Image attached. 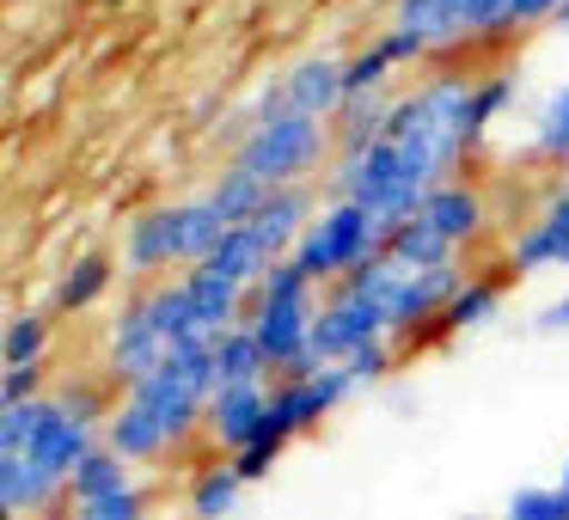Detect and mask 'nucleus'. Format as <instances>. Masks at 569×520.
<instances>
[{
	"mask_svg": "<svg viewBox=\"0 0 569 520\" xmlns=\"http://www.w3.org/2000/svg\"><path fill=\"white\" fill-rule=\"evenodd\" d=\"M50 368H0V410L7 404H38V398H50Z\"/></svg>",
	"mask_w": 569,
	"mask_h": 520,
	"instance_id": "nucleus-36",
	"label": "nucleus"
},
{
	"mask_svg": "<svg viewBox=\"0 0 569 520\" xmlns=\"http://www.w3.org/2000/svg\"><path fill=\"white\" fill-rule=\"evenodd\" d=\"M239 496H246V471L227 453L197 459L184 471V520H227L239 508Z\"/></svg>",
	"mask_w": 569,
	"mask_h": 520,
	"instance_id": "nucleus-16",
	"label": "nucleus"
},
{
	"mask_svg": "<svg viewBox=\"0 0 569 520\" xmlns=\"http://www.w3.org/2000/svg\"><path fill=\"white\" fill-rule=\"evenodd\" d=\"M392 26L417 31L429 43V56H447V50H466L471 31H466V0H398V19Z\"/></svg>",
	"mask_w": 569,
	"mask_h": 520,
	"instance_id": "nucleus-19",
	"label": "nucleus"
},
{
	"mask_svg": "<svg viewBox=\"0 0 569 520\" xmlns=\"http://www.w3.org/2000/svg\"><path fill=\"white\" fill-rule=\"evenodd\" d=\"M422 221L466 258V251L483 246V233H490V197H483L478 184H466V178H447V184H435L429 197H422Z\"/></svg>",
	"mask_w": 569,
	"mask_h": 520,
	"instance_id": "nucleus-14",
	"label": "nucleus"
},
{
	"mask_svg": "<svg viewBox=\"0 0 569 520\" xmlns=\"http://www.w3.org/2000/svg\"><path fill=\"white\" fill-rule=\"evenodd\" d=\"M166 356H172V343H166L160 319H153V307H148V288H136V294L111 312V324H104L99 368H104V380H111L117 392H136Z\"/></svg>",
	"mask_w": 569,
	"mask_h": 520,
	"instance_id": "nucleus-9",
	"label": "nucleus"
},
{
	"mask_svg": "<svg viewBox=\"0 0 569 520\" xmlns=\"http://www.w3.org/2000/svg\"><path fill=\"white\" fill-rule=\"evenodd\" d=\"M471 80L478 74H466V68H435V74H422V87L398 92L386 141L398 148V160L410 166V178H417L422 190L459 178V166L471 160V141H466Z\"/></svg>",
	"mask_w": 569,
	"mask_h": 520,
	"instance_id": "nucleus-1",
	"label": "nucleus"
},
{
	"mask_svg": "<svg viewBox=\"0 0 569 520\" xmlns=\"http://www.w3.org/2000/svg\"><path fill=\"white\" fill-rule=\"evenodd\" d=\"M392 74H398V62L386 56V43L373 38L368 50L349 56V99H361V92H392V87H386Z\"/></svg>",
	"mask_w": 569,
	"mask_h": 520,
	"instance_id": "nucleus-34",
	"label": "nucleus"
},
{
	"mask_svg": "<svg viewBox=\"0 0 569 520\" xmlns=\"http://www.w3.org/2000/svg\"><path fill=\"white\" fill-rule=\"evenodd\" d=\"M325 190L356 202V209H368L380 227H398V221H410V214H422V197H429V190L410 178V166L398 160L392 141H373V148H361V153H337L331 172H325Z\"/></svg>",
	"mask_w": 569,
	"mask_h": 520,
	"instance_id": "nucleus-7",
	"label": "nucleus"
},
{
	"mask_svg": "<svg viewBox=\"0 0 569 520\" xmlns=\"http://www.w3.org/2000/svg\"><path fill=\"white\" fill-rule=\"evenodd\" d=\"M56 404L68 410V417H80L87 429H99L104 434V422L117 417V404H123V392H117L111 380H104V368H92V373H68V380H56Z\"/></svg>",
	"mask_w": 569,
	"mask_h": 520,
	"instance_id": "nucleus-26",
	"label": "nucleus"
},
{
	"mask_svg": "<svg viewBox=\"0 0 569 520\" xmlns=\"http://www.w3.org/2000/svg\"><path fill=\"white\" fill-rule=\"evenodd\" d=\"M276 87H282V104L295 117L331 123V117L343 111V99H349V56L312 50V56H300V62H288L282 74H276Z\"/></svg>",
	"mask_w": 569,
	"mask_h": 520,
	"instance_id": "nucleus-12",
	"label": "nucleus"
},
{
	"mask_svg": "<svg viewBox=\"0 0 569 520\" xmlns=\"http://www.w3.org/2000/svg\"><path fill=\"white\" fill-rule=\"evenodd\" d=\"M515 87H520V80L508 74V68H496V74H478V80H471V99H466V141H471V153L483 148V136L496 129V117L515 104Z\"/></svg>",
	"mask_w": 569,
	"mask_h": 520,
	"instance_id": "nucleus-29",
	"label": "nucleus"
},
{
	"mask_svg": "<svg viewBox=\"0 0 569 520\" xmlns=\"http://www.w3.org/2000/svg\"><path fill=\"white\" fill-rule=\"evenodd\" d=\"M502 520H569V496L557 490V483H532V490L508 496Z\"/></svg>",
	"mask_w": 569,
	"mask_h": 520,
	"instance_id": "nucleus-35",
	"label": "nucleus"
},
{
	"mask_svg": "<svg viewBox=\"0 0 569 520\" xmlns=\"http://www.w3.org/2000/svg\"><path fill=\"white\" fill-rule=\"evenodd\" d=\"M50 349H56V312L50 307L7 312V331H0V368H50Z\"/></svg>",
	"mask_w": 569,
	"mask_h": 520,
	"instance_id": "nucleus-21",
	"label": "nucleus"
},
{
	"mask_svg": "<svg viewBox=\"0 0 569 520\" xmlns=\"http://www.w3.org/2000/svg\"><path fill=\"white\" fill-rule=\"evenodd\" d=\"M563 0H466V31L471 43H508L515 31L551 26Z\"/></svg>",
	"mask_w": 569,
	"mask_h": 520,
	"instance_id": "nucleus-17",
	"label": "nucleus"
},
{
	"mask_svg": "<svg viewBox=\"0 0 569 520\" xmlns=\"http://www.w3.org/2000/svg\"><path fill=\"white\" fill-rule=\"evenodd\" d=\"M43 520H87V514H80L74 502H62V508H50V514H43Z\"/></svg>",
	"mask_w": 569,
	"mask_h": 520,
	"instance_id": "nucleus-38",
	"label": "nucleus"
},
{
	"mask_svg": "<svg viewBox=\"0 0 569 520\" xmlns=\"http://www.w3.org/2000/svg\"><path fill=\"white\" fill-rule=\"evenodd\" d=\"M288 447H295V434H288L282 422L270 417V422H263V434H258V441H251L246 453H233V466L246 471V483H258V478H270V471H276V459H282Z\"/></svg>",
	"mask_w": 569,
	"mask_h": 520,
	"instance_id": "nucleus-33",
	"label": "nucleus"
},
{
	"mask_svg": "<svg viewBox=\"0 0 569 520\" xmlns=\"http://www.w3.org/2000/svg\"><path fill=\"white\" fill-rule=\"evenodd\" d=\"M502 300H508V276L502 270H471L466 282H459V294L447 300V312H441V337L483 331V324L502 312Z\"/></svg>",
	"mask_w": 569,
	"mask_h": 520,
	"instance_id": "nucleus-20",
	"label": "nucleus"
},
{
	"mask_svg": "<svg viewBox=\"0 0 569 520\" xmlns=\"http://www.w3.org/2000/svg\"><path fill=\"white\" fill-rule=\"evenodd\" d=\"M276 263H282V258H270V246H263V239L251 233V227H233V233H227L221 246H214L209 270H214V276H227V282H239V288H258L263 276L276 270Z\"/></svg>",
	"mask_w": 569,
	"mask_h": 520,
	"instance_id": "nucleus-27",
	"label": "nucleus"
},
{
	"mask_svg": "<svg viewBox=\"0 0 569 520\" xmlns=\"http://www.w3.org/2000/svg\"><path fill=\"white\" fill-rule=\"evenodd\" d=\"M349 398H356V380H349L343 368H319V373H300V380H276L270 417L300 441V434H312L319 422H331Z\"/></svg>",
	"mask_w": 569,
	"mask_h": 520,
	"instance_id": "nucleus-11",
	"label": "nucleus"
},
{
	"mask_svg": "<svg viewBox=\"0 0 569 520\" xmlns=\"http://www.w3.org/2000/svg\"><path fill=\"white\" fill-rule=\"evenodd\" d=\"M508 270L539 276V270H569V172L545 190L539 214L508 239Z\"/></svg>",
	"mask_w": 569,
	"mask_h": 520,
	"instance_id": "nucleus-10",
	"label": "nucleus"
},
{
	"mask_svg": "<svg viewBox=\"0 0 569 520\" xmlns=\"http://www.w3.org/2000/svg\"><path fill=\"white\" fill-rule=\"evenodd\" d=\"M398 368H405V349H398L392 337H380V343L356 349V356L343 361V373L356 380V392H361V386H380V380H392Z\"/></svg>",
	"mask_w": 569,
	"mask_h": 520,
	"instance_id": "nucleus-32",
	"label": "nucleus"
},
{
	"mask_svg": "<svg viewBox=\"0 0 569 520\" xmlns=\"http://www.w3.org/2000/svg\"><path fill=\"white\" fill-rule=\"evenodd\" d=\"M532 160L563 166L569 172V87H557L551 99L539 104V123H532Z\"/></svg>",
	"mask_w": 569,
	"mask_h": 520,
	"instance_id": "nucleus-30",
	"label": "nucleus"
},
{
	"mask_svg": "<svg viewBox=\"0 0 569 520\" xmlns=\"http://www.w3.org/2000/svg\"><path fill=\"white\" fill-rule=\"evenodd\" d=\"M227 233H233V227L214 214L209 197L153 202V209H141L136 221L123 227V251H117V263L148 288V282H166V276H184V270H197V263H209Z\"/></svg>",
	"mask_w": 569,
	"mask_h": 520,
	"instance_id": "nucleus-2",
	"label": "nucleus"
},
{
	"mask_svg": "<svg viewBox=\"0 0 569 520\" xmlns=\"http://www.w3.org/2000/svg\"><path fill=\"white\" fill-rule=\"evenodd\" d=\"M337 160V136L331 123L319 117H270V123H251L246 141L233 148V166H246L251 178H263L270 190H288V184H307V178L331 172Z\"/></svg>",
	"mask_w": 569,
	"mask_h": 520,
	"instance_id": "nucleus-4",
	"label": "nucleus"
},
{
	"mask_svg": "<svg viewBox=\"0 0 569 520\" xmlns=\"http://www.w3.org/2000/svg\"><path fill=\"white\" fill-rule=\"evenodd\" d=\"M123 483H136V466H129L123 453H111V447H92L87 459L74 466V478H68V502H99V496H111V490H123Z\"/></svg>",
	"mask_w": 569,
	"mask_h": 520,
	"instance_id": "nucleus-28",
	"label": "nucleus"
},
{
	"mask_svg": "<svg viewBox=\"0 0 569 520\" xmlns=\"http://www.w3.org/2000/svg\"><path fill=\"white\" fill-rule=\"evenodd\" d=\"M99 7H129V0H99Z\"/></svg>",
	"mask_w": 569,
	"mask_h": 520,
	"instance_id": "nucleus-41",
	"label": "nucleus"
},
{
	"mask_svg": "<svg viewBox=\"0 0 569 520\" xmlns=\"http://www.w3.org/2000/svg\"><path fill=\"white\" fill-rule=\"evenodd\" d=\"M312 214H319V197H312L307 184H288V190H270V202L258 209L251 233L270 246V258H288V251L300 246V233L312 227Z\"/></svg>",
	"mask_w": 569,
	"mask_h": 520,
	"instance_id": "nucleus-18",
	"label": "nucleus"
},
{
	"mask_svg": "<svg viewBox=\"0 0 569 520\" xmlns=\"http://www.w3.org/2000/svg\"><path fill=\"white\" fill-rule=\"evenodd\" d=\"M202 197L214 202V214H221L227 227H251V221H258V209L270 202V184H263V178H251L246 166L227 160L221 172L209 178V190H202Z\"/></svg>",
	"mask_w": 569,
	"mask_h": 520,
	"instance_id": "nucleus-25",
	"label": "nucleus"
},
{
	"mask_svg": "<svg viewBox=\"0 0 569 520\" xmlns=\"http://www.w3.org/2000/svg\"><path fill=\"white\" fill-rule=\"evenodd\" d=\"M398 111V92H361V99H343V111L331 117L337 153H361L373 141H386V123Z\"/></svg>",
	"mask_w": 569,
	"mask_h": 520,
	"instance_id": "nucleus-22",
	"label": "nucleus"
},
{
	"mask_svg": "<svg viewBox=\"0 0 569 520\" xmlns=\"http://www.w3.org/2000/svg\"><path fill=\"white\" fill-rule=\"evenodd\" d=\"M214 380L221 386H276V368L263 356V343L251 337V324H233V331L214 337Z\"/></svg>",
	"mask_w": 569,
	"mask_h": 520,
	"instance_id": "nucleus-23",
	"label": "nucleus"
},
{
	"mask_svg": "<svg viewBox=\"0 0 569 520\" xmlns=\"http://www.w3.org/2000/svg\"><path fill=\"white\" fill-rule=\"evenodd\" d=\"M270 392L276 386H214L209 417H202V441L227 459L246 453L263 434V422H270Z\"/></svg>",
	"mask_w": 569,
	"mask_h": 520,
	"instance_id": "nucleus-13",
	"label": "nucleus"
},
{
	"mask_svg": "<svg viewBox=\"0 0 569 520\" xmlns=\"http://www.w3.org/2000/svg\"><path fill=\"white\" fill-rule=\"evenodd\" d=\"M117 270H123V263H117L111 251H80V258H68L62 276H56V288H50V312L56 319H80V312H92L117 288Z\"/></svg>",
	"mask_w": 569,
	"mask_h": 520,
	"instance_id": "nucleus-15",
	"label": "nucleus"
},
{
	"mask_svg": "<svg viewBox=\"0 0 569 520\" xmlns=\"http://www.w3.org/2000/svg\"><path fill=\"white\" fill-rule=\"evenodd\" d=\"M214 386H221V380H214V343H178L172 356H166L160 368H153L136 392H123V398H136V404L148 410V417L160 422L178 447H184L190 434L202 429V417H209Z\"/></svg>",
	"mask_w": 569,
	"mask_h": 520,
	"instance_id": "nucleus-5",
	"label": "nucleus"
},
{
	"mask_svg": "<svg viewBox=\"0 0 569 520\" xmlns=\"http://www.w3.org/2000/svg\"><path fill=\"white\" fill-rule=\"evenodd\" d=\"M380 251H386V227L373 221L368 209H356V202H343V197H325L319 214H312V227L300 233V246L288 251V258H295L319 288H337L368 258H380Z\"/></svg>",
	"mask_w": 569,
	"mask_h": 520,
	"instance_id": "nucleus-6",
	"label": "nucleus"
},
{
	"mask_svg": "<svg viewBox=\"0 0 569 520\" xmlns=\"http://www.w3.org/2000/svg\"><path fill=\"white\" fill-rule=\"evenodd\" d=\"M539 331H569V294H557L551 307L539 312Z\"/></svg>",
	"mask_w": 569,
	"mask_h": 520,
	"instance_id": "nucleus-37",
	"label": "nucleus"
},
{
	"mask_svg": "<svg viewBox=\"0 0 569 520\" xmlns=\"http://www.w3.org/2000/svg\"><path fill=\"white\" fill-rule=\"evenodd\" d=\"M386 258L398 263V270H441V263H459V251L447 246L441 233H435L422 214H410V221H398V227H386Z\"/></svg>",
	"mask_w": 569,
	"mask_h": 520,
	"instance_id": "nucleus-24",
	"label": "nucleus"
},
{
	"mask_svg": "<svg viewBox=\"0 0 569 520\" xmlns=\"http://www.w3.org/2000/svg\"><path fill=\"white\" fill-rule=\"evenodd\" d=\"M551 26H563V31H569V0H563V7H557V19H551Z\"/></svg>",
	"mask_w": 569,
	"mask_h": 520,
	"instance_id": "nucleus-39",
	"label": "nucleus"
},
{
	"mask_svg": "<svg viewBox=\"0 0 569 520\" xmlns=\"http://www.w3.org/2000/svg\"><path fill=\"white\" fill-rule=\"evenodd\" d=\"M80 508V502H74ZM87 520H153V483H123V490H111V496H99V502H87L80 508Z\"/></svg>",
	"mask_w": 569,
	"mask_h": 520,
	"instance_id": "nucleus-31",
	"label": "nucleus"
},
{
	"mask_svg": "<svg viewBox=\"0 0 569 520\" xmlns=\"http://www.w3.org/2000/svg\"><path fill=\"white\" fill-rule=\"evenodd\" d=\"M557 490H563V496H569V459H563V471H557Z\"/></svg>",
	"mask_w": 569,
	"mask_h": 520,
	"instance_id": "nucleus-40",
	"label": "nucleus"
},
{
	"mask_svg": "<svg viewBox=\"0 0 569 520\" xmlns=\"http://www.w3.org/2000/svg\"><path fill=\"white\" fill-rule=\"evenodd\" d=\"M99 447V429H87L80 417H68L56 398L38 404H7L0 410V453H26L31 466H43L50 478H74V466Z\"/></svg>",
	"mask_w": 569,
	"mask_h": 520,
	"instance_id": "nucleus-8",
	"label": "nucleus"
},
{
	"mask_svg": "<svg viewBox=\"0 0 569 520\" xmlns=\"http://www.w3.org/2000/svg\"><path fill=\"white\" fill-rule=\"evenodd\" d=\"M325 288L300 270L295 258H282L258 288H251V337L263 343L276 380H300V373H319V356H312V319H319Z\"/></svg>",
	"mask_w": 569,
	"mask_h": 520,
	"instance_id": "nucleus-3",
	"label": "nucleus"
}]
</instances>
